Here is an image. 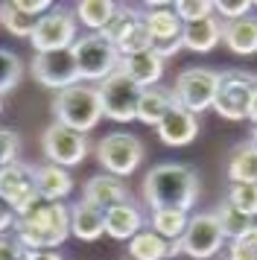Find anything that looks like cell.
Instances as JSON below:
<instances>
[{
  "mask_svg": "<svg viewBox=\"0 0 257 260\" xmlns=\"http://www.w3.org/2000/svg\"><path fill=\"white\" fill-rule=\"evenodd\" d=\"M12 237L23 251H53L70 237V208L61 202H38L15 219Z\"/></svg>",
  "mask_w": 257,
  "mask_h": 260,
  "instance_id": "cell-1",
  "label": "cell"
},
{
  "mask_svg": "<svg viewBox=\"0 0 257 260\" xmlns=\"http://www.w3.org/2000/svg\"><path fill=\"white\" fill-rule=\"evenodd\" d=\"M199 196V178L184 164H158L143 176V199L152 211H184L196 205Z\"/></svg>",
  "mask_w": 257,
  "mask_h": 260,
  "instance_id": "cell-2",
  "label": "cell"
},
{
  "mask_svg": "<svg viewBox=\"0 0 257 260\" xmlns=\"http://www.w3.org/2000/svg\"><path fill=\"white\" fill-rule=\"evenodd\" d=\"M53 117L56 123L68 126L73 132H91L103 120V103L93 85H73L53 96Z\"/></svg>",
  "mask_w": 257,
  "mask_h": 260,
  "instance_id": "cell-3",
  "label": "cell"
},
{
  "mask_svg": "<svg viewBox=\"0 0 257 260\" xmlns=\"http://www.w3.org/2000/svg\"><path fill=\"white\" fill-rule=\"evenodd\" d=\"M70 50H73L82 82H103L120 71V53L103 32H85L76 38Z\"/></svg>",
  "mask_w": 257,
  "mask_h": 260,
  "instance_id": "cell-4",
  "label": "cell"
},
{
  "mask_svg": "<svg viewBox=\"0 0 257 260\" xmlns=\"http://www.w3.org/2000/svg\"><path fill=\"white\" fill-rule=\"evenodd\" d=\"M216 88H219V73L208 71V68H187V71L178 73V79L173 85V96L175 106L187 108L190 114H202L213 108V100H216Z\"/></svg>",
  "mask_w": 257,
  "mask_h": 260,
  "instance_id": "cell-5",
  "label": "cell"
},
{
  "mask_svg": "<svg viewBox=\"0 0 257 260\" xmlns=\"http://www.w3.org/2000/svg\"><path fill=\"white\" fill-rule=\"evenodd\" d=\"M97 161L114 178H126L143 161V143L128 132H111L97 143Z\"/></svg>",
  "mask_w": 257,
  "mask_h": 260,
  "instance_id": "cell-6",
  "label": "cell"
},
{
  "mask_svg": "<svg viewBox=\"0 0 257 260\" xmlns=\"http://www.w3.org/2000/svg\"><path fill=\"white\" fill-rule=\"evenodd\" d=\"M138 85L128 79L123 71L111 73L108 79L97 85V94H100V103H103V117L114 120V123H132L138 120V100H140Z\"/></svg>",
  "mask_w": 257,
  "mask_h": 260,
  "instance_id": "cell-7",
  "label": "cell"
},
{
  "mask_svg": "<svg viewBox=\"0 0 257 260\" xmlns=\"http://www.w3.org/2000/svg\"><path fill=\"white\" fill-rule=\"evenodd\" d=\"M76 32H79V21H76V15L65 9V6H53L44 18H38V26H35L33 38H29V44H33L35 53H53V50H70L76 44Z\"/></svg>",
  "mask_w": 257,
  "mask_h": 260,
  "instance_id": "cell-8",
  "label": "cell"
},
{
  "mask_svg": "<svg viewBox=\"0 0 257 260\" xmlns=\"http://www.w3.org/2000/svg\"><path fill=\"white\" fill-rule=\"evenodd\" d=\"M0 202L9 205L15 216H23L41 202L35 190V167L15 161V164L0 167Z\"/></svg>",
  "mask_w": 257,
  "mask_h": 260,
  "instance_id": "cell-9",
  "label": "cell"
},
{
  "mask_svg": "<svg viewBox=\"0 0 257 260\" xmlns=\"http://www.w3.org/2000/svg\"><path fill=\"white\" fill-rule=\"evenodd\" d=\"M41 149H44V158L47 164H56V167H70L82 164L88 152H91V146H88V135H82V132H73L68 126H61V123H50L41 135Z\"/></svg>",
  "mask_w": 257,
  "mask_h": 260,
  "instance_id": "cell-10",
  "label": "cell"
},
{
  "mask_svg": "<svg viewBox=\"0 0 257 260\" xmlns=\"http://www.w3.org/2000/svg\"><path fill=\"white\" fill-rule=\"evenodd\" d=\"M103 36L117 47L120 59L152 50V36H149V29H146V24H143V15L138 9H132V6H117L114 21L108 24V29H105Z\"/></svg>",
  "mask_w": 257,
  "mask_h": 260,
  "instance_id": "cell-11",
  "label": "cell"
},
{
  "mask_svg": "<svg viewBox=\"0 0 257 260\" xmlns=\"http://www.w3.org/2000/svg\"><path fill=\"white\" fill-rule=\"evenodd\" d=\"M254 91V76L245 71L219 73V88L213 100V111L225 120H248V100Z\"/></svg>",
  "mask_w": 257,
  "mask_h": 260,
  "instance_id": "cell-12",
  "label": "cell"
},
{
  "mask_svg": "<svg viewBox=\"0 0 257 260\" xmlns=\"http://www.w3.org/2000/svg\"><path fill=\"white\" fill-rule=\"evenodd\" d=\"M29 73L38 85L44 88H53V91H65V88H73V85L82 82L79 68H76V59H73V50H53V53H35L33 64H29Z\"/></svg>",
  "mask_w": 257,
  "mask_h": 260,
  "instance_id": "cell-13",
  "label": "cell"
},
{
  "mask_svg": "<svg viewBox=\"0 0 257 260\" xmlns=\"http://www.w3.org/2000/svg\"><path fill=\"white\" fill-rule=\"evenodd\" d=\"M222 243H225V237H222L216 216L213 213H196V216H190L187 231L181 237V251L190 254L193 260H210L222 248Z\"/></svg>",
  "mask_w": 257,
  "mask_h": 260,
  "instance_id": "cell-14",
  "label": "cell"
},
{
  "mask_svg": "<svg viewBox=\"0 0 257 260\" xmlns=\"http://www.w3.org/2000/svg\"><path fill=\"white\" fill-rule=\"evenodd\" d=\"M82 202H88L100 211H111L114 205H123L128 202V190L123 184V178H114L108 173H100V176H91L82 187Z\"/></svg>",
  "mask_w": 257,
  "mask_h": 260,
  "instance_id": "cell-15",
  "label": "cell"
},
{
  "mask_svg": "<svg viewBox=\"0 0 257 260\" xmlns=\"http://www.w3.org/2000/svg\"><path fill=\"white\" fill-rule=\"evenodd\" d=\"M155 129H158V138L167 146H187V143L196 141L199 135V117L181 106H173Z\"/></svg>",
  "mask_w": 257,
  "mask_h": 260,
  "instance_id": "cell-16",
  "label": "cell"
},
{
  "mask_svg": "<svg viewBox=\"0 0 257 260\" xmlns=\"http://www.w3.org/2000/svg\"><path fill=\"white\" fill-rule=\"evenodd\" d=\"M35 190L41 202H65L73 193V176L65 167L41 164L35 167Z\"/></svg>",
  "mask_w": 257,
  "mask_h": 260,
  "instance_id": "cell-17",
  "label": "cell"
},
{
  "mask_svg": "<svg viewBox=\"0 0 257 260\" xmlns=\"http://www.w3.org/2000/svg\"><path fill=\"white\" fill-rule=\"evenodd\" d=\"M120 71L126 73L138 88H152V85L161 82L164 76V59H158L152 50L135 53V56H123L120 59Z\"/></svg>",
  "mask_w": 257,
  "mask_h": 260,
  "instance_id": "cell-18",
  "label": "cell"
},
{
  "mask_svg": "<svg viewBox=\"0 0 257 260\" xmlns=\"http://www.w3.org/2000/svg\"><path fill=\"white\" fill-rule=\"evenodd\" d=\"M140 231H143V213L138 211V205H132V199L105 211V234L111 240H132Z\"/></svg>",
  "mask_w": 257,
  "mask_h": 260,
  "instance_id": "cell-19",
  "label": "cell"
},
{
  "mask_svg": "<svg viewBox=\"0 0 257 260\" xmlns=\"http://www.w3.org/2000/svg\"><path fill=\"white\" fill-rule=\"evenodd\" d=\"M70 234L82 243H93L105 234V213L88 202H76L70 208Z\"/></svg>",
  "mask_w": 257,
  "mask_h": 260,
  "instance_id": "cell-20",
  "label": "cell"
},
{
  "mask_svg": "<svg viewBox=\"0 0 257 260\" xmlns=\"http://www.w3.org/2000/svg\"><path fill=\"white\" fill-rule=\"evenodd\" d=\"M222 41V21L219 18H202L193 24H184L181 29V44L193 53H210Z\"/></svg>",
  "mask_w": 257,
  "mask_h": 260,
  "instance_id": "cell-21",
  "label": "cell"
},
{
  "mask_svg": "<svg viewBox=\"0 0 257 260\" xmlns=\"http://www.w3.org/2000/svg\"><path fill=\"white\" fill-rule=\"evenodd\" d=\"M222 41L237 56L257 53V18L245 15V18H237V21H225L222 24Z\"/></svg>",
  "mask_w": 257,
  "mask_h": 260,
  "instance_id": "cell-22",
  "label": "cell"
},
{
  "mask_svg": "<svg viewBox=\"0 0 257 260\" xmlns=\"http://www.w3.org/2000/svg\"><path fill=\"white\" fill-rule=\"evenodd\" d=\"M175 106L173 88H161V85H152V88H143L138 100V120L146 123V126H158L164 120V114Z\"/></svg>",
  "mask_w": 257,
  "mask_h": 260,
  "instance_id": "cell-23",
  "label": "cell"
},
{
  "mask_svg": "<svg viewBox=\"0 0 257 260\" xmlns=\"http://www.w3.org/2000/svg\"><path fill=\"white\" fill-rule=\"evenodd\" d=\"M143 24L149 29L152 41H164V38H181V18L175 15L173 6L167 3H149L146 6V15H143Z\"/></svg>",
  "mask_w": 257,
  "mask_h": 260,
  "instance_id": "cell-24",
  "label": "cell"
},
{
  "mask_svg": "<svg viewBox=\"0 0 257 260\" xmlns=\"http://www.w3.org/2000/svg\"><path fill=\"white\" fill-rule=\"evenodd\" d=\"M117 15V3L111 0H79L76 3V21L88 26V32H105Z\"/></svg>",
  "mask_w": 257,
  "mask_h": 260,
  "instance_id": "cell-25",
  "label": "cell"
},
{
  "mask_svg": "<svg viewBox=\"0 0 257 260\" xmlns=\"http://www.w3.org/2000/svg\"><path fill=\"white\" fill-rule=\"evenodd\" d=\"M228 178L231 184H251L257 181V146L251 141L240 143L228 158Z\"/></svg>",
  "mask_w": 257,
  "mask_h": 260,
  "instance_id": "cell-26",
  "label": "cell"
},
{
  "mask_svg": "<svg viewBox=\"0 0 257 260\" xmlns=\"http://www.w3.org/2000/svg\"><path fill=\"white\" fill-rule=\"evenodd\" d=\"M128 257L132 260H170V243L158 237L152 228H143L140 234L128 240Z\"/></svg>",
  "mask_w": 257,
  "mask_h": 260,
  "instance_id": "cell-27",
  "label": "cell"
},
{
  "mask_svg": "<svg viewBox=\"0 0 257 260\" xmlns=\"http://www.w3.org/2000/svg\"><path fill=\"white\" fill-rule=\"evenodd\" d=\"M190 222V213L184 211H173V208H164V211H152V231L158 237H164L167 243L170 240H181Z\"/></svg>",
  "mask_w": 257,
  "mask_h": 260,
  "instance_id": "cell-28",
  "label": "cell"
},
{
  "mask_svg": "<svg viewBox=\"0 0 257 260\" xmlns=\"http://www.w3.org/2000/svg\"><path fill=\"white\" fill-rule=\"evenodd\" d=\"M0 24L6 26V32L15 38H33L35 26H38V18H33V15H26L18 9V3L15 0H9V3H0Z\"/></svg>",
  "mask_w": 257,
  "mask_h": 260,
  "instance_id": "cell-29",
  "label": "cell"
},
{
  "mask_svg": "<svg viewBox=\"0 0 257 260\" xmlns=\"http://www.w3.org/2000/svg\"><path fill=\"white\" fill-rule=\"evenodd\" d=\"M213 216H216V222H219L222 237H225V240H237L240 234H245V231L254 225L245 213H240L234 205H228V202H222L219 208L213 211Z\"/></svg>",
  "mask_w": 257,
  "mask_h": 260,
  "instance_id": "cell-30",
  "label": "cell"
},
{
  "mask_svg": "<svg viewBox=\"0 0 257 260\" xmlns=\"http://www.w3.org/2000/svg\"><path fill=\"white\" fill-rule=\"evenodd\" d=\"M23 79V61L18 53L0 47V96L15 91Z\"/></svg>",
  "mask_w": 257,
  "mask_h": 260,
  "instance_id": "cell-31",
  "label": "cell"
},
{
  "mask_svg": "<svg viewBox=\"0 0 257 260\" xmlns=\"http://www.w3.org/2000/svg\"><path fill=\"white\" fill-rule=\"evenodd\" d=\"M225 202L234 205L240 213H245L248 219H254L257 216V181H251V184H231Z\"/></svg>",
  "mask_w": 257,
  "mask_h": 260,
  "instance_id": "cell-32",
  "label": "cell"
},
{
  "mask_svg": "<svg viewBox=\"0 0 257 260\" xmlns=\"http://www.w3.org/2000/svg\"><path fill=\"white\" fill-rule=\"evenodd\" d=\"M225 257H231V260H257V225H251L245 234H240L237 240H231Z\"/></svg>",
  "mask_w": 257,
  "mask_h": 260,
  "instance_id": "cell-33",
  "label": "cell"
},
{
  "mask_svg": "<svg viewBox=\"0 0 257 260\" xmlns=\"http://www.w3.org/2000/svg\"><path fill=\"white\" fill-rule=\"evenodd\" d=\"M173 9L181 18V24H193V21L213 15V3H208V0H178V3H173Z\"/></svg>",
  "mask_w": 257,
  "mask_h": 260,
  "instance_id": "cell-34",
  "label": "cell"
},
{
  "mask_svg": "<svg viewBox=\"0 0 257 260\" xmlns=\"http://www.w3.org/2000/svg\"><path fill=\"white\" fill-rule=\"evenodd\" d=\"M18 152H21V138H18V132L0 129V167L21 161V158H18Z\"/></svg>",
  "mask_w": 257,
  "mask_h": 260,
  "instance_id": "cell-35",
  "label": "cell"
},
{
  "mask_svg": "<svg viewBox=\"0 0 257 260\" xmlns=\"http://www.w3.org/2000/svg\"><path fill=\"white\" fill-rule=\"evenodd\" d=\"M251 6H254V3H248V0H219V3H213V9H216L222 18H228V21L245 18V15L251 12Z\"/></svg>",
  "mask_w": 257,
  "mask_h": 260,
  "instance_id": "cell-36",
  "label": "cell"
},
{
  "mask_svg": "<svg viewBox=\"0 0 257 260\" xmlns=\"http://www.w3.org/2000/svg\"><path fill=\"white\" fill-rule=\"evenodd\" d=\"M18 3V9L26 15H33V18H44L50 9H53V3L50 0H15Z\"/></svg>",
  "mask_w": 257,
  "mask_h": 260,
  "instance_id": "cell-37",
  "label": "cell"
},
{
  "mask_svg": "<svg viewBox=\"0 0 257 260\" xmlns=\"http://www.w3.org/2000/svg\"><path fill=\"white\" fill-rule=\"evenodd\" d=\"M181 47H184V44H181V38H164V41H152V53H155L158 59H170V56H175Z\"/></svg>",
  "mask_w": 257,
  "mask_h": 260,
  "instance_id": "cell-38",
  "label": "cell"
},
{
  "mask_svg": "<svg viewBox=\"0 0 257 260\" xmlns=\"http://www.w3.org/2000/svg\"><path fill=\"white\" fill-rule=\"evenodd\" d=\"M0 260H23V248L15 243V237H0Z\"/></svg>",
  "mask_w": 257,
  "mask_h": 260,
  "instance_id": "cell-39",
  "label": "cell"
},
{
  "mask_svg": "<svg viewBox=\"0 0 257 260\" xmlns=\"http://www.w3.org/2000/svg\"><path fill=\"white\" fill-rule=\"evenodd\" d=\"M15 219H18V216L12 213V208L0 202V237L6 234V231H12V228H15Z\"/></svg>",
  "mask_w": 257,
  "mask_h": 260,
  "instance_id": "cell-40",
  "label": "cell"
},
{
  "mask_svg": "<svg viewBox=\"0 0 257 260\" xmlns=\"http://www.w3.org/2000/svg\"><path fill=\"white\" fill-rule=\"evenodd\" d=\"M23 260H65L58 251H23Z\"/></svg>",
  "mask_w": 257,
  "mask_h": 260,
  "instance_id": "cell-41",
  "label": "cell"
},
{
  "mask_svg": "<svg viewBox=\"0 0 257 260\" xmlns=\"http://www.w3.org/2000/svg\"><path fill=\"white\" fill-rule=\"evenodd\" d=\"M248 120H251V126H257V79H254V91H251V100H248Z\"/></svg>",
  "mask_w": 257,
  "mask_h": 260,
  "instance_id": "cell-42",
  "label": "cell"
},
{
  "mask_svg": "<svg viewBox=\"0 0 257 260\" xmlns=\"http://www.w3.org/2000/svg\"><path fill=\"white\" fill-rule=\"evenodd\" d=\"M251 143L257 146V126H251Z\"/></svg>",
  "mask_w": 257,
  "mask_h": 260,
  "instance_id": "cell-43",
  "label": "cell"
},
{
  "mask_svg": "<svg viewBox=\"0 0 257 260\" xmlns=\"http://www.w3.org/2000/svg\"><path fill=\"white\" fill-rule=\"evenodd\" d=\"M0 111H3V100H0Z\"/></svg>",
  "mask_w": 257,
  "mask_h": 260,
  "instance_id": "cell-44",
  "label": "cell"
},
{
  "mask_svg": "<svg viewBox=\"0 0 257 260\" xmlns=\"http://www.w3.org/2000/svg\"><path fill=\"white\" fill-rule=\"evenodd\" d=\"M222 260H231V257H222Z\"/></svg>",
  "mask_w": 257,
  "mask_h": 260,
  "instance_id": "cell-45",
  "label": "cell"
},
{
  "mask_svg": "<svg viewBox=\"0 0 257 260\" xmlns=\"http://www.w3.org/2000/svg\"><path fill=\"white\" fill-rule=\"evenodd\" d=\"M123 260H132V257H123Z\"/></svg>",
  "mask_w": 257,
  "mask_h": 260,
  "instance_id": "cell-46",
  "label": "cell"
},
{
  "mask_svg": "<svg viewBox=\"0 0 257 260\" xmlns=\"http://www.w3.org/2000/svg\"><path fill=\"white\" fill-rule=\"evenodd\" d=\"M254 6H257V3H254Z\"/></svg>",
  "mask_w": 257,
  "mask_h": 260,
  "instance_id": "cell-47",
  "label": "cell"
}]
</instances>
